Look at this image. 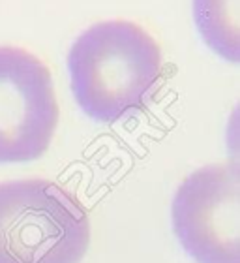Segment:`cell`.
Masks as SVG:
<instances>
[{
  "label": "cell",
  "mask_w": 240,
  "mask_h": 263,
  "mask_svg": "<svg viewBox=\"0 0 240 263\" xmlns=\"http://www.w3.org/2000/svg\"><path fill=\"white\" fill-rule=\"evenodd\" d=\"M171 224L195 263H240V184L235 160L205 165L176 188Z\"/></svg>",
  "instance_id": "cell-3"
},
{
  "label": "cell",
  "mask_w": 240,
  "mask_h": 263,
  "mask_svg": "<svg viewBox=\"0 0 240 263\" xmlns=\"http://www.w3.org/2000/svg\"><path fill=\"white\" fill-rule=\"evenodd\" d=\"M193 21L219 59L238 62L240 0H193Z\"/></svg>",
  "instance_id": "cell-5"
},
{
  "label": "cell",
  "mask_w": 240,
  "mask_h": 263,
  "mask_svg": "<svg viewBox=\"0 0 240 263\" xmlns=\"http://www.w3.org/2000/svg\"><path fill=\"white\" fill-rule=\"evenodd\" d=\"M58 119L55 83L45 62L21 47H0V164L42 158Z\"/></svg>",
  "instance_id": "cell-4"
},
{
  "label": "cell",
  "mask_w": 240,
  "mask_h": 263,
  "mask_svg": "<svg viewBox=\"0 0 240 263\" xmlns=\"http://www.w3.org/2000/svg\"><path fill=\"white\" fill-rule=\"evenodd\" d=\"M90 218L77 197L53 181L0 184V263H81Z\"/></svg>",
  "instance_id": "cell-2"
},
{
  "label": "cell",
  "mask_w": 240,
  "mask_h": 263,
  "mask_svg": "<svg viewBox=\"0 0 240 263\" xmlns=\"http://www.w3.org/2000/svg\"><path fill=\"white\" fill-rule=\"evenodd\" d=\"M162 49L141 25L124 19L88 27L68 53L71 92L96 122H118L145 107L162 79Z\"/></svg>",
  "instance_id": "cell-1"
}]
</instances>
